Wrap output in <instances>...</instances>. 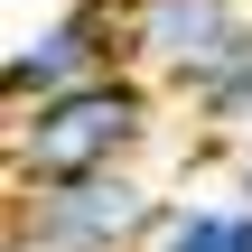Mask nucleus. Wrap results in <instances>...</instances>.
Masks as SVG:
<instances>
[{"label":"nucleus","mask_w":252,"mask_h":252,"mask_svg":"<svg viewBox=\"0 0 252 252\" xmlns=\"http://www.w3.org/2000/svg\"><path fill=\"white\" fill-rule=\"evenodd\" d=\"M159 131V94L150 75H94L75 94H47L28 112H9V178L19 187H75V178H112V168H140Z\"/></svg>","instance_id":"nucleus-1"},{"label":"nucleus","mask_w":252,"mask_h":252,"mask_svg":"<svg viewBox=\"0 0 252 252\" xmlns=\"http://www.w3.org/2000/svg\"><path fill=\"white\" fill-rule=\"evenodd\" d=\"M9 234L37 243V252H150L168 234V196H159L140 168L75 178V187H19Z\"/></svg>","instance_id":"nucleus-2"},{"label":"nucleus","mask_w":252,"mask_h":252,"mask_svg":"<svg viewBox=\"0 0 252 252\" xmlns=\"http://www.w3.org/2000/svg\"><path fill=\"white\" fill-rule=\"evenodd\" d=\"M122 65H131V56H122V0H65L56 19H37V28L9 47L0 84H9V112H28V103L75 94V84L122 75Z\"/></svg>","instance_id":"nucleus-3"},{"label":"nucleus","mask_w":252,"mask_h":252,"mask_svg":"<svg viewBox=\"0 0 252 252\" xmlns=\"http://www.w3.org/2000/svg\"><path fill=\"white\" fill-rule=\"evenodd\" d=\"M252 37V0H122V56L150 84H196L215 56Z\"/></svg>","instance_id":"nucleus-4"},{"label":"nucleus","mask_w":252,"mask_h":252,"mask_svg":"<svg viewBox=\"0 0 252 252\" xmlns=\"http://www.w3.org/2000/svg\"><path fill=\"white\" fill-rule=\"evenodd\" d=\"M187 103H196L206 131H243V122H252V37L234 47V56H215V65L187 84Z\"/></svg>","instance_id":"nucleus-5"},{"label":"nucleus","mask_w":252,"mask_h":252,"mask_svg":"<svg viewBox=\"0 0 252 252\" xmlns=\"http://www.w3.org/2000/svg\"><path fill=\"white\" fill-rule=\"evenodd\" d=\"M150 252H252V206H168Z\"/></svg>","instance_id":"nucleus-6"},{"label":"nucleus","mask_w":252,"mask_h":252,"mask_svg":"<svg viewBox=\"0 0 252 252\" xmlns=\"http://www.w3.org/2000/svg\"><path fill=\"white\" fill-rule=\"evenodd\" d=\"M9 252H37V243H19V234H9Z\"/></svg>","instance_id":"nucleus-7"}]
</instances>
